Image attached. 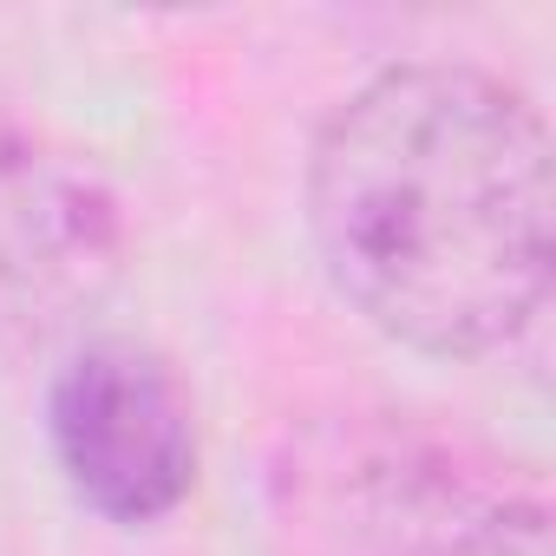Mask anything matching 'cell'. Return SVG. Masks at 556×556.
<instances>
[{
    "mask_svg": "<svg viewBox=\"0 0 556 556\" xmlns=\"http://www.w3.org/2000/svg\"><path fill=\"white\" fill-rule=\"evenodd\" d=\"M308 223L380 334L491 354L549 295V131L471 66H393L321 125Z\"/></svg>",
    "mask_w": 556,
    "mask_h": 556,
    "instance_id": "6da1fadb",
    "label": "cell"
},
{
    "mask_svg": "<svg viewBox=\"0 0 556 556\" xmlns=\"http://www.w3.org/2000/svg\"><path fill=\"white\" fill-rule=\"evenodd\" d=\"M53 452L112 523H151L190 497L197 426L184 380L138 341H92L53 380Z\"/></svg>",
    "mask_w": 556,
    "mask_h": 556,
    "instance_id": "7a4b0ae2",
    "label": "cell"
},
{
    "mask_svg": "<svg viewBox=\"0 0 556 556\" xmlns=\"http://www.w3.org/2000/svg\"><path fill=\"white\" fill-rule=\"evenodd\" d=\"M118 255L125 223L112 190L86 164L0 131V348L86 315L112 289Z\"/></svg>",
    "mask_w": 556,
    "mask_h": 556,
    "instance_id": "3957f363",
    "label": "cell"
},
{
    "mask_svg": "<svg viewBox=\"0 0 556 556\" xmlns=\"http://www.w3.org/2000/svg\"><path fill=\"white\" fill-rule=\"evenodd\" d=\"M458 556H549V510L543 504H504L458 543Z\"/></svg>",
    "mask_w": 556,
    "mask_h": 556,
    "instance_id": "277c9868",
    "label": "cell"
}]
</instances>
